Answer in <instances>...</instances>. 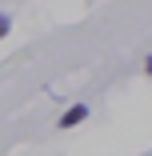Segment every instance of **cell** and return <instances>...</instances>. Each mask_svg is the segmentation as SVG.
<instances>
[{
    "instance_id": "obj_1",
    "label": "cell",
    "mask_w": 152,
    "mask_h": 156,
    "mask_svg": "<svg viewBox=\"0 0 152 156\" xmlns=\"http://www.w3.org/2000/svg\"><path fill=\"white\" fill-rule=\"evenodd\" d=\"M84 120H88V104L80 100V104H68L64 108V116L56 120V128H76V124H84Z\"/></svg>"
},
{
    "instance_id": "obj_2",
    "label": "cell",
    "mask_w": 152,
    "mask_h": 156,
    "mask_svg": "<svg viewBox=\"0 0 152 156\" xmlns=\"http://www.w3.org/2000/svg\"><path fill=\"white\" fill-rule=\"evenodd\" d=\"M8 28H12V20H8V16H0V40L8 36Z\"/></svg>"
},
{
    "instance_id": "obj_3",
    "label": "cell",
    "mask_w": 152,
    "mask_h": 156,
    "mask_svg": "<svg viewBox=\"0 0 152 156\" xmlns=\"http://www.w3.org/2000/svg\"><path fill=\"white\" fill-rule=\"evenodd\" d=\"M144 76H152V56H148V60H144Z\"/></svg>"
}]
</instances>
